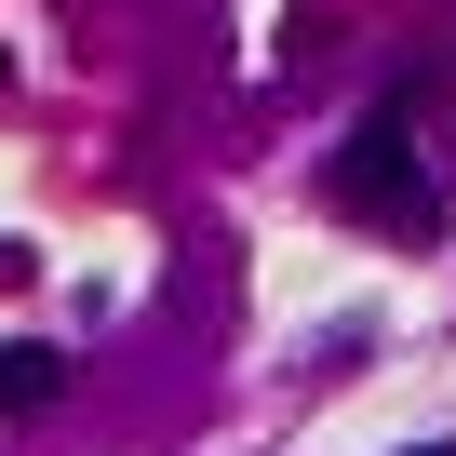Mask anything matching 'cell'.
Wrapping results in <instances>:
<instances>
[{"mask_svg": "<svg viewBox=\"0 0 456 456\" xmlns=\"http://www.w3.org/2000/svg\"><path fill=\"white\" fill-rule=\"evenodd\" d=\"M336 215L349 228H389V242H443V188L416 175V134H403V108H376L349 148H336Z\"/></svg>", "mask_w": 456, "mask_h": 456, "instance_id": "cell-1", "label": "cell"}, {"mask_svg": "<svg viewBox=\"0 0 456 456\" xmlns=\"http://www.w3.org/2000/svg\"><path fill=\"white\" fill-rule=\"evenodd\" d=\"M54 389H68V362H54L41 336H0V416H41Z\"/></svg>", "mask_w": 456, "mask_h": 456, "instance_id": "cell-2", "label": "cell"}, {"mask_svg": "<svg viewBox=\"0 0 456 456\" xmlns=\"http://www.w3.org/2000/svg\"><path fill=\"white\" fill-rule=\"evenodd\" d=\"M403 456H456V443H403Z\"/></svg>", "mask_w": 456, "mask_h": 456, "instance_id": "cell-3", "label": "cell"}]
</instances>
